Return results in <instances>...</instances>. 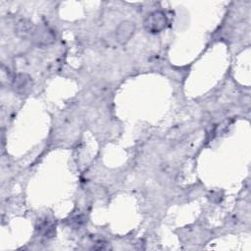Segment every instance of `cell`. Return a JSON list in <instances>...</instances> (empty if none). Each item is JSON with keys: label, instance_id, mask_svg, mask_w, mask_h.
Wrapping results in <instances>:
<instances>
[{"label": "cell", "instance_id": "obj_2", "mask_svg": "<svg viewBox=\"0 0 251 251\" xmlns=\"http://www.w3.org/2000/svg\"><path fill=\"white\" fill-rule=\"evenodd\" d=\"M135 25L130 21L122 22L116 29V39L120 44H126L133 36Z\"/></svg>", "mask_w": 251, "mask_h": 251}, {"label": "cell", "instance_id": "obj_3", "mask_svg": "<svg viewBox=\"0 0 251 251\" xmlns=\"http://www.w3.org/2000/svg\"><path fill=\"white\" fill-rule=\"evenodd\" d=\"M12 87L18 94H26L32 87V79L26 74H18L12 79Z\"/></svg>", "mask_w": 251, "mask_h": 251}, {"label": "cell", "instance_id": "obj_1", "mask_svg": "<svg viewBox=\"0 0 251 251\" xmlns=\"http://www.w3.org/2000/svg\"><path fill=\"white\" fill-rule=\"evenodd\" d=\"M168 25V18L163 11H154L144 20V27L150 33L163 31Z\"/></svg>", "mask_w": 251, "mask_h": 251}, {"label": "cell", "instance_id": "obj_5", "mask_svg": "<svg viewBox=\"0 0 251 251\" xmlns=\"http://www.w3.org/2000/svg\"><path fill=\"white\" fill-rule=\"evenodd\" d=\"M35 30V27L33 26L32 23H30L28 20L21 19L17 24L15 25V33L17 36L21 38H26L33 35V32Z\"/></svg>", "mask_w": 251, "mask_h": 251}, {"label": "cell", "instance_id": "obj_4", "mask_svg": "<svg viewBox=\"0 0 251 251\" xmlns=\"http://www.w3.org/2000/svg\"><path fill=\"white\" fill-rule=\"evenodd\" d=\"M32 38L37 45L46 46L55 41V34L48 26L41 25L39 27H35Z\"/></svg>", "mask_w": 251, "mask_h": 251}]
</instances>
